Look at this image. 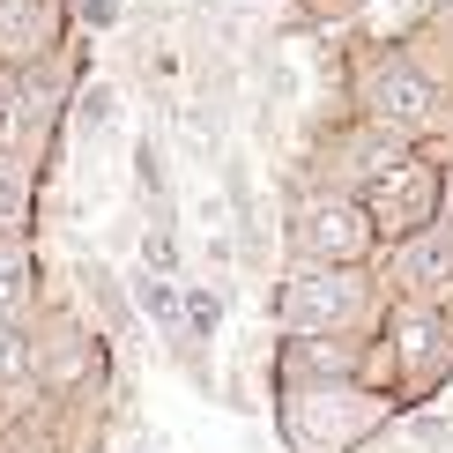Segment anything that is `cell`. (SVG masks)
<instances>
[{"label":"cell","mask_w":453,"mask_h":453,"mask_svg":"<svg viewBox=\"0 0 453 453\" xmlns=\"http://www.w3.org/2000/svg\"><path fill=\"white\" fill-rule=\"evenodd\" d=\"M387 409L424 402L453 380V305H394L380 319V342L365 349V372H357Z\"/></svg>","instance_id":"1"},{"label":"cell","mask_w":453,"mask_h":453,"mask_svg":"<svg viewBox=\"0 0 453 453\" xmlns=\"http://www.w3.org/2000/svg\"><path fill=\"white\" fill-rule=\"evenodd\" d=\"M365 111H372V127H380V134L417 142L424 127L446 111V89H439V74H424L417 60H402V52H380V60L365 67Z\"/></svg>","instance_id":"6"},{"label":"cell","mask_w":453,"mask_h":453,"mask_svg":"<svg viewBox=\"0 0 453 453\" xmlns=\"http://www.w3.org/2000/svg\"><path fill=\"white\" fill-rule=\"evenodd\" d=\"M30 216H37L30 164H0V238H30Z\"/></svg>","instance_id":"12"},{"label":"cell","mask_w":453,"mask_h":453,"mask_svg":"<svg viewBox=\"0 0 453 453\" xmlns=\"http://www.w3.org/2000/svg\"><path fill=\"white\" fill-rule=\"evenodd\" d=\"M45 119H52V89L0 82V164H23V149L45 134Z\"/></svg>","instance_id":"10"},{"label":"cell","mask_w":453,"mask_h":453,"mask_svg":"<svg viewBox=\"0 0 453 453\" xmlns=\"http://www.w3.org/2000/svg\"><path fill=\"white\" fill-rule=\"evenodd\" d=\"M82 23L89 30H111V23H119V0H82Z\"/></svg>","instance_id":"15"},{"label":"cell","mask_w":453,"mask_h":453,"mask_svg":"<svg viewBox=\"0 0 453 453\" xmlns=\"http://www.w3.org/2000/svg\"><path fill=\"white\" fill-rule=\"evenodd\" d=\"M111 111H119L111 82H89L82 97H74V142H104L111 134Z\"/></svg>","instance_id":"13"},{"label":"cell","mask_w":453,"mask_h":453,"mask_svg":"<svg viewBox=\"0 0 453 453\" xmlns=\"http://www.w3.org/2000/svg\"><path fill=\"white\" fill-rule=\"evenodd\" d=\"M30 297H37V253H30V238H0V319H23Z\"/></svg>","instance_id":"11"},{"label":"cell","mask_w":453,"mask_h":453,"mask_svg":"<svg viewBox=\"0 0 453 453\" xmlns=\"http://www.w3.org/2000/svg\"><path fill=\"white\" fill-rule=\"evenodd\" d=\"M402 282L417 290L409 305H453V223H431L402 245Z\"/></svg>","instance_id":"9"},{"label":"cell","mask_w":453,"mask_h":453,"mask_svg":"<svg viewBox=\"0 0 453 453\" xmlns=\"http://www.w3.org/2000/svg\"><path fill=\"white\" fill-rule=\"evenodd\" d=\"M365 312H372L365 268H290L268 290V319L290 342H357Z\"/></svg>","instance_id":"3"},{"label":"cell","mask_w":453,"mask_h":453,"mask_svg":"<svg viewBox=\"0 0 453 453\" xmlns=\"http://www.w3.org/2000/svg\"><path fill=\"white\" fill-rule=\"evenodd\" d=\"M275 424L290 453H357L394 424V409L365 380H282Z\"/></svg>","instance_id":"2"},{"label":"cell","mask_w":453,"mask_h":453,"mask_svg":"<svg viewBox=\"0 0 453 453\" xmlns=\"http://www.w3.org/2000/svg\"><path fill=\"white\" fill-rule=\"evenodd\" d=\"M67 30L60 0H0V67H37Z\"/></svg>","instance_id":"7"},{"label":"cell","mask_w":453,"mask_h":453,"mask_svg":"<svg viewBox=\"0 0 453 453\" xmlns=\"http://www.w3.org/2000/svg\"><path fill=\"white\" fill-rule=\"evenodd\" d=\"M37 372H45V387L60 394V402H74V394H104V342L89 327H60L52 334V349L37 357Z\"/></svg>","instance_id":"8"},{"label":"cell","mask_w":453,"mask_h":453,"mask_svg":"<svg viewBox=\"0 0 453 453\" xmlns=\"http://www.w3.org/2000/svg\"><path fill=\"white\" fill-rule=\"evenodd\" d=\"M297 8H305V15H319V23H342V15H357L365 0H297Z\"/></svg>","instance_id":"14"},{"label":"cell","mask_w":453,"mask_h":453,"mask_svg":"<svg viewBox=\"0 0 453 453\" xmlns=\"http://www.w3.org/2000/svg\"><path fill=\"white\" fill-rule=\"evenodd\" d=\"M282 253L297 268H372L380 238H372L357 194H334V186H312V194L290 201V223H282Z\"/></svg>","instance_id":"5"},{"label":"cell","mask_w":453,"mask_h":453,"mask_svg":"<svg viewBox=\"0 0 453 453\" xmlns=\"http://www.w3.org/2000/svg\"><path fill=\"white\" fill-rule=\"evenodd\" d=\"M357 209H365V223H372L380 245H409V238H424L431 223L446 216V172L424 157V149H402L387 172H372L365 186H357Z\"/></svg>","instance_id":"4"}]
</instances>
